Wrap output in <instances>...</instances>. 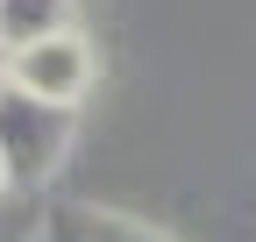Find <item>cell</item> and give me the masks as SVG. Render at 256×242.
Wrapping results in <instances>:
<instances>
[{"instance_id":"6da1fadb","label":"cell","mask_w":256,"mask_h":242,"mask_svg":"<svg viewBox=\"0 0 256 242\" xmlns=\"http://www.w3.org/2000/svg\"><path fill=\"white\" fill-rule=\"evenodd\" d=\"M72 150V107H50L36 93H0V164H8V186H36L64 164Z\"/></svg>"},{"instance_id":"7a4b0ae2","label":"cell","mask_w":256,"mask_h":242,"mask_svg":"<svg viewBox=\"0 0 256 242\" xmlns=\"http://www.w3.org/2000/svg\"><path fill=\"white\" fill-rule=\"evenodd\" d=\"M8 86L50 100V107H78L86 86H92V50H86V36H50V43H36V50L8 57Z\"/></svg>"},{"instance_id":"3957f363","label":"cell","mask_w":256,"mask_h":242,"mask_svg":"<svg viewBox=\"0 0 256 242\" xmlns=\"http://www.w3.org/2000/svg\"><path fill=\"white\" fill-rule=\"evenodd\" d=\"M50 36H72V0H0V57H22Z\"/></svg>"},{"instance_id":"277c9868","label":"cell","mask_w":256,"mask_h":242,"mask_svg":"<svg viewBox=\"0 0 256 242\" xmlns=\"http://www.w3.org/2000/svg\"><path fill=\"white\" fill-rule=\"evenodd\" d=\"M50 242H164V235H150L136 221H114V214H64L50 228Z\"/></svg>"},{"instance_id":"5b68a950","label":"cell","mask_w":256,"mask_h":242,"mask_svg":"<svg viewBox=\"0 0 256 242\" xmlns=\"http://www.w3.org/2000/svg\"><path fill=\"white\" fill-rule=\"evenodd\" d=\"M0 93H8V64H0Z\"/></svg>"},{"instance_id":"8992f818","label":"cell","mask_w":256,"mask_h":242,"mask_svg":"<svg viewBox=\"0 0 256 242\" xmlns=\"http://www.w3.org/2000/svg\"><path fill=\"white\" fill-rule=\"evenodd\" d=\"M0 186H8V164H0Z\"/></svg>"}]
</instances>
